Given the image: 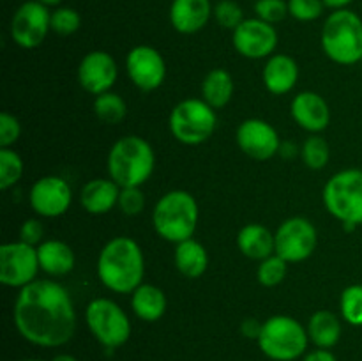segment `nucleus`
Returning <instances> with one entry per match:
<instances>
[{"label": "nucleus", "mask_w": 362, "mask_h": 361, "mask_svg": "<svg viewBox=\"0 0 362 361\" xmlns=\"http://www.w3.org/2000/svg\"><path fill=\"white\" fill-rule=\"evenodd\" d=\"M13 321L21 338L45 349L66 345L76 331V308L69 290L55 280H35L20 289Z\"/></svg>", "instance_id": "obj_1"}, {"label": "nucleus", "mask_w": 362, "mask_h": 361, "mask_svg": "<svg viewBox=\"0 0 362 361\" xmlns=\"http://www.w3.org/2000/svg\"><path fill=\"white\" fill-rule=\"evenodd\" d=\"M95 271L99 282L110 292L133 294V290L144 283V250L133 237H112L99 251Z\"/></svg>", "instance_id": "obj_2"}, {"label": "nucleus", "mask_w": 362, "mask_h": 361, "mask_svg": "<svg viewBox=\"0 0 362 361\" xmlns=\"http://www.w3.org/2000/svg\"><path fill=\"white\" fill-rule=\"evenodd\" d=\"M106 170L120 188H141L154 173L156 152L144 137L126 134L110 147Z\"/></svg>", "instance_id": "obj_3"}, {"label": "nucleus", "mask_w": 362, "mask_h": 361, "mask_svg": "<svg viewBox=\"0 0 362 361\" xmlns=\"http://www.w3.org/2000/svg\"><path fill=\"white\" fill-rule=\"evenodd\" d=\"M200 222V207L186 190L166 191L152 209V227L163 241L179 244L191 239Z\"/></svg>", "instance_id": "obj_4"}, {"label": "nucleus", "mask_w": 362, "mask_h": 361, "mask_svg": "<svg viewBox=\"0 0 362 361\" xmlns=\"http://www.w3.org/2000/svg\"><path fill=\"white\" fill-rule=\"evenodd\" d=\"M320 45L325 57L339 66L362 60V18L352 9H336L325 18Z\"/></svg>", "instance_id": "obj_5"}, {"label": "nucleus", "mask_w": 362, "mask_h": 361, "mask_svg": "<svg viewBox=\"0 0 362 361\" xmlns=\"http://www.w3.org/2000/svg\"><path fill=\"white\" fill-rule=\"evenodd\" d=\"M322 200L346 230L362 225V168H345L329 177Z\"/></svg>", "instance_id": "obj_6"}, {"label": "nucleus", "mask_w": 362, "mask_h": 361, "mask_svg": "<svg viewBox=\"0 0 362 361\" xmlns=\"http://www.w3.org/2000/svg\"><path fill=\"white\" fill-rule=\"evenodd\" d=\"M258 347L272 361H296L308 350V329L290 315H272L262 322Z\"/></svg>", "instance_id": "obj_7"}, {"label": "nucleus", "mask_w": 362, "mask_h": 361, "mask_svg": "<svg viewBox=\"0 0 362 361\" xmlns=\"http://www.w3.org/2000/svg\"><path fill=\"white\" fill-rule=\"evenodd\" d=\"M168 127L179 144L200 145L214 134L218 115L216 110L202 98H186L177 103L170 112Z\"/></svg>", "instance_id": "obj_8"}, {"label": "nucleus", "mask_w": 362, "mask_h": 361, "mask_svg": "<svg viewBox=\"0 0 362 361\" xmlns=\"http://www.w3.org/2000/svg\"><path fill=\"white\" fill-rule=\"evenodd\" d=\"M88 331L106 349H119L129 340L131 321L126 310L110 297H95L85 308Z\"/></svg>", "instance_id": "obj_9"}, {"label": "nucleus", "mask_w": 362, "mask_h": 361, "mask_svg": "<svg viewBox=\"0 0 362 361\" xmlns=\"http://www.w3.org/2000/svg\"><path fill=\"white\" fill-rule=\"evenodd\" d=\"M318 244V230L311 219L292 216L279 223L274 232L276 255L288 264L304 262L315 253Z\"/></svg>", "instance_id": "obj_10"}, {"label": "nucleus", "mask_w": 362, "mask_h": 361, "mask_svg": "<svg viewBox=\"0 0 362 361\" xmlns=\"http://www.w3.org/2000/svg\"><path fill=\"white\" fill-rule=\"evenodd\" d=\"M41 271L37 257V246L11 241L0 246V283L11 289H23L37 280Z\"/></svg>", "instance_id": "obj_11"}, {"label": "nucleus", "mask_w": 362, "mask_h": 361, "mask_svg": "<svg viewBox=\"0 0 362 361\" xmlns=\"http://www.w3.org/2000/svg\"><path fill=\"white\" fill-rule=\"evenodd\" d=\"M52 32V11L37 0L20 4L11 18V39L23 50H35Z\"/></svg>", "instance_id": "obj_12"}, {"label": "nucleus", "mask_w": 362, "mask_h": 361, "mask_svg": "<svg viewBox=\"0 0 362 361\" xmlns=\"http://www.w3.org/2000/svg\"><path fill=\"white\" fill-rule=\"evenodd\" d=\"M233 50L250 60L269 59L278 48V30L260 18H246L232 32Z\"/></svg>", "instance_id": "obj_13"}, {"label": "nucleus", "mask_w": 362, "mask_h": 361, "mask_svg": "<svg viewBox=\"0 0 362 361\" xmlns=\"http://www.w3.org/2000/svg\"><path fill=\"white\" fill-rule=\"evenodd\" d=\"M28 204L39 218H59L73 204V190L60 176L39 177L30 188Z\"/></svg>", "instance_id": "obj_14"}, {"label": "nucleus", "mask_w": 362, "mask_h": 361, "mask_svg": "<svg viewBox=\"0 0 362 361\" xmlns=\"http://www.w3.org/2000/svg\"><path fill=\"white\" fill-rule=\"evenodd\" d=\"M127 76L141 92L158 91L166 80V62L158 48L138 45L126 57Z\"/></svg>", "instance_id": "obj_15"}, {"label": "nucleus", "mask_w": 362, "mask_h": 361, "mask_svg": "<svg viewBox=\"0 0 362 361\" xmlns=\"http://www.w3.org/2000/svg\"><path fill=\"white\" fill-rule=\"evenodd\" d=\"M235 142L247 158L257 161H267L281 151V138L276 127L258 117L243 120L237 126Z\"/></svg>", "instance_id": "obj_16"}, {"label": "nucleus", "mask_w": 362, "mask_h": 361, "mask_svg": "<svg viewBox=\"0 0 362 361\" xmlns=\"http://www.w3.org/2000/svg\"><path fill=\"white\" fill-rule=\"evenodd\" d=\"M78 84L85 92L95 96L112 91L119 78V66L105 50H92L78 64Z\"/></svg>", "instance_id": "obj_17"}, {"label": "nucleus", "mask_w": 362, "mask_h": 361, "mask_svg": "<svg viewBox=\"0 0 362 361\" xmlns=\"http://www.w3.org/2000/svg\"><path fill=\"white\" fill-rule=\"evenodd\" d=\"M290 115L300 130L310 134H320L331 124V108L324 96L313 91H303L290 101Z\"/></svg>", "instance_id": "obj_18"}, {"label": "nucleus", "mask_w": 362, "mask_h": 361, "mask_svg": "<svg viewBox=\"0 0 362 361\" xmlns=\"http://www.w3.org/2000/svg\"><path fill=\"white\" fill-rule=\"evenodd\" d=\"M214 14L211 0H172L168 18L179 34L193 35L205 28Z\"/></svg>", "instance_id": "obj_19"}, {"label": "nucleus", "mask_w": 362, "mask_h": 361, "mask_svg": "<svg viewBox=\"0 0 362 361\" xmlns=\"http://www.w3.org/2000/svg\"><path fill=\"white\" fill-rule=\"evenodd\" d=\"M262 81L272 96L288 94L299 81V64L292 55L274 53L269 59H265L264 69H262Z\"/></svg>", "instance_id": "obj_20"}, {"label": "nucleus", "mask_w": 362, "mask_h": 361, "mask_svg": "<svg viewBox=\"0 0 362 361\" xmlns=\"http://www.w3.org/2000/svg\"><path fill=\"white\" fill-rule=\"evenodd\" d=\"M119 197L120 186L115 180L110 177H95L80 190V205L88 214L101 216L117 207Z\"/></svg>", "instance_id": "obj_21"}, {"label": "nucleus", "mask_w": 362, "mask_h": 361, "mask_svg": "<svg viewBox=\"0 0 362 361\" xmlns=\"http://www.w3.org/2000/svg\"><path fill=\"white\" fill-rule=\"evenodd\" d=\"M37 257L41 271L48 276H66L76 265V255L73 248L60 239H45L37 246Z\"/></svg>", "instance_id": "obj_22"}, {"label": "nucleus", "mask_w": 362, "mask_h": 361, "mask_svg": "<svg viewBox=\"0 0 362 361\" xmlns=\"http://www.w3.org/2000/svg\"><path fill=\"white\" fill-rule=\"evenodd\" d=\"M237 248L244 257L251 260H264L276 253L274 248V232L262 223H246L237 232Z\"/></svg>", "instance_id": "obj_23"}, {"label": "nucleus", "mask_w": 362, "mask_h": 361, "mask_svg": "<svg viewBox=\"0 0 362 361\" xmlns=\"http://www.w3.org/2000/svg\"><path fill=\"white\" fill-rule=\"evenodd\" d=\"M131 308L134 315L144 322H158L168 308L165 290L152 283H141L131 294Z\"/></svg>", "instance_id": "obj_24"}, {"label": "nucleus", "mask_w": 362, "mask_h": 361, "mask_svg": "<svg viewBox=\"0 0 362 361\" xmlns=\"http://www.w3.org/2000/svg\"><path fill=\"white\" fill-rule=\"evenodd\" d=\"M173 262H175L177 271L186 278H200L209 268V251L200 241L194 237L175 244L173 251Z\"/></svg>", "instance_id": "obj_25"}, {"label": "nucleus", "mask_w": 362, "mask_h": 361, "mask_svg": "<svg viewBox=\"0 0 362 361\" xmlns=\"http://www.w3.org/2000/svg\"><path fill=\"white\" fill-rule=\"evenodd\" d=\"M308 336L317 349L331 350L341 338V321L331 310H317L308 321Z\"/></svg>", "instance_id": "obj_26"}, {"label": "nucleus", "mask_w": 362, "mask_h": 361, "mask_svg": "<svg viewBox=\"0 0 362 361\" xmlns=\"http://www.w3.org/2000/svg\"><path fill=\"white\" fill-rule=\"evenodd\" d=\"M233 92H235L233 76L223 67L211 69L202 81V99L214 110L225 108L232 101Z\"/></svg>", "instance_id": "obj_27"}, {"label": "nucleus", "mask_w": 362, "mask_h": 361, "mask_svg": "<svg viewBox=\"0 0 362 361\" xmlns=\"http://www.w3.org/2000/svg\"><path fill=\"white\" fill-rule=\"evenodd\" d=\"M94 115L105 124H120L127 117V103L117 92L108 91L105 94H99L92 103Z\"/></svg>", "instance_id": "obj_28"}, {"label": "nucleus", "mask_w": 362, "mask_h": 361, "mask_svg": "<svg viewBox=\"0 0 362 361\" xmlns=\"http://www.w3.org/2000/svg\"><path fill=\"white\" fill-rule=\"evenodd\" d=\"M23 159L13 147H0V190L7 191L23 177Z\"/></svg>", "instance_id": "obj_29"}, {"label": "nucleus", "mask_w": 362, "mask_h": 361, "mask_svg": "<svg viewBox=\"0 0 362 361\" xmlns=\"http://www.w3.org/2000/svg\"><path fill=\"white\" fill-rule=\"evenodd\" d=\"M300 158L310 170H322L331 159V147L322 134H310L300 147Z\"/></svg>", "instance_id": "obj_30"}, {"label": "nucleus", "mask_w": 362, "mask_h": 361, "mask_svg": "<svg viewBox=\"0 0 362 361\" xmlns=\"http://www.w3.org/2000/svg\"><path fill=\"white\" fill-rule=\"evenodd\" d=\"M339 314L341 319L350 326H362V285L354 283L343 289L339 296Z\"/></svg>", "instance_id": "obj_31"}, {"label": "nucleus", "mask_w": 362, "mask_h": 361, "mask_svg": "<svg viewBox=\"0 0 362 361\" xmlns=\"http://www.w3.org/2000/svg\"><path fill=\"white\" fill-rule=\"evenodd\" d=\"M286 273H288V262L279 255L272 253L271 257L258 262L257 278L260 285L271 289V287H278L279 283H283V280L286 278Z\"/></svg>", "instance_id": "obj_32"}, {"label": "nucleus", "mask_w": 362, "mask_h": 361, "mask_svg": "<svg viewBox=\"0 0 362 361\" xmlns=\"http://www.w3.org/2000/svg\"><path fill=\"white\" fill-rule=\"evenodd\" d=\"M81 27V16L76 9L73 7L59 6L57 9L52 11V32L57 35H73L80 30Z\"/></svg>", "instance_id": "obj_33"}, {"label": "nucleus", "mask_w": 362, "mask_h": 361, "mask_svg": "<svg viewBox=\"0 0 362 361\" xmlns=\"http://www.w3.org/2000/svg\"><path fill=\"white\" fill-rule=\"evenodd\" d=\"M214 20L218 21L219 27L228 28V30H235L246 18H244V11L235 0H219L214 6Z\"/></svg>", "instance_id": "obj_34"}, {"label": "nucleus", "mask_w": 362, "mask_h": 361, "mask_svg": "<svg viewBox=\"0 0 362 361\" xmlns=\"http://www.w3.org/2000/svg\"><path fill=\"white\" fill-rule=\"evenodd\" d=\"M255 16L267 23L276 25L285 20L288 14V0H257L253 6Z\"/></svg>", "instance_id": "obj_35"}, {"label": "nucleus", "mask_w": 362, "mask_h": 361, "mask_svg": "<svg viewBox=\"0 0 362 361\" xmlns=\"http://www.w3.org/2000/svg\"><path fill=\"white\" fill-rule=\"evenodd\" d=\"M324 0H288V14L297 21H315L324 14Z\"/></svg>", "instance_id": "obj_36"}, {"label": "nucleus", "mask_w": 362, "mask_h": 361, "mask_svg": "<svg viewBox=\"0 0 362 361\" xmlns=\"http://www.w3.org/2000/svg\"><path fill=\"white\" fill-rule=\"evenodd\" d=\"M117 207L126 216H136L145 209V195L141 188H120V197Z\"/></svg>", "instance_id": "obj_37"}, {"label": "nucleus", "mask_w": 362, "mask_h": 361, "mask_svg": "<svg viewBox=\"0 0 362 361\" xmlns=\"http://www.w3.org/2000/svg\"><path fill=\"white\" fill-rule=\"evenodd\" d=\"M21 137V124L9 112L0 113V147H13Z\"/></svg>", "instance_id": "obj_38"}, {"label": "nucleus", "mask_w": 362, "mask_h": 361, "mask_svg": "<svg viewBox=\"0 0 362 361\" xmlns=\"http://www.w3.org/2000/svg\"><path fill=\"white\" fill-rule=\"evenodd\" d=\"M45 237V225L39 218H28L21 223L20 227V241L32 244V246H39Z\"/></svg>", "instance_id": "obj_39"}, {"label": "nucleus", "mask_w": 362, "mask_h": 361, "mask_svg": "<svg viewBox=\"0 0 362 361\" xmlns=\"http://www.w3.org/2000/svg\"><path fill=\"white\" fill-rule=\"evenodd\" d=\"M260 331H262V322H258L257 319H246V321L240 324V333H243L246 338L258 340Z\"/></svg>", "instance_id": "obj_40"}, {"label": "nucleus", "mask_w": 362, "mask_h": 361, "mask_svg": "<svg viewBox=\"0 0 362 361\" xmlns=\"http://www.w3.org/2000/svg\"><path fill=\"white\" fill-rule=\"evenodd\" d=\"M303 361H338L329 349H315L303 356Z\"/></svg>", "instance_id": "obj_41"}, {"label": "nucleus", "mask_w": 362, "mask_h": 361, "mask_svg": "<svg viewBox=\"0 0 362 361\" xmlns=\"http://www.w3.org/2000/svg\"><path fill=\"white\" fill-rule=\"evenodd\" d=\"M354 0H324L325 7H329V9L336 11V9H346V7L352 4Z\"/></svg>", "instance_id": "obj_42"}, {"label": "nucleus", "mask_w": 362, "mask_h": 361, "mask_svg": "<svg viewBox=\"0 0 362 361\" xmlns=\"http://www.w3.org/2000/svg\"><path fill=\"white\" fill-rule=\"evenodd\" d=\"M52 361H78V360L74 356H71V354H57Z\"/></svg>", "instance_id": "obj_43"}, {"label": "nucleus", "mask_w": 362, "mask_h": 361, "mask_svg": "<svg viewBox=\"0 0 362 361\" xmlns=\"http://www.w3.org/2000/svg\"><path fill=\"white\" fill-rule=\"evenodd\" d=\"M37 2L45 4V6H48V7H53V6L59 7V4H62V0H37Z\"/></svg>", "instance_id": "obj_44"}, {"label": "nucleus", "mask_w": 362, "mask_h": 361, "mask_svg": "<svg viewBox=\"0 0 362 361\" xmlns=\"http://www.w3.org/2000/svg\"><path fill=\"white\" fill-rule=\"evenodd\" d=\"M23 361H41V360H23Z\"/></svg>", "instance_id": "obj_45"}]
</instances>
